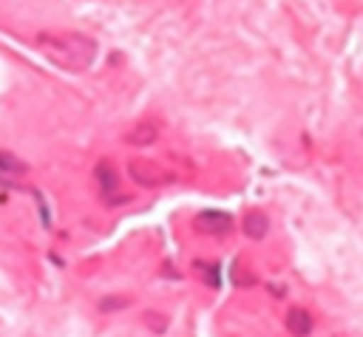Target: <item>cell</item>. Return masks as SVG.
<instances>
[{
	"label": "cell",
	"instance_id": "cell-1",
	"mask_svg": "<svg viewBox=\"0 0 363 337\" xmlns=\"http://www.w3.org/2000/svg\"><path fill=\"white\" fill-rule=\"evenodd\" d=\"M34 48L62 71H88L96 59V40L79 31H43L34 37Z\"/></svg>",
	"mask_w": 363,
	"mask_h": 337
},
{
	"label": "cell",
	"instance_id": "cell-2",
	"mask_svg": "<svg viewBox=\"0 0 363 337\" xmlns=\"http://www.w3.org/2000/svg\"><path fill=\"white\" fill-rule=\"evenodd\" d=\"M128 176L139 184V187H162L167 184L173 176L164 164L153 161V159H130L128 161Z\"/></svg>",
	"mask_w": 363,
	"mask_h": 337
},
{
	"label": "cell",
	"instance_id": "cell-3",
	"mask_svg": "<svg viewBox=\"0 0 363 337\" xmlns=\"http://www.w3.org/2000/svg\"><path fill=\"white\" fill-rule=\"evenodd\" d=\"M94 176H96V184H99V193H102V201L105 204H122V201H128V193H125V187L119 181L116 164L111 159H102L96 164V173Z\"/></svg>",
	"mask_w": 363,
	"mask_h": 337
},
{
	"label": "cell",
	"instance_id": "cell-4",
	"mask_svg": "<svg viewBox=\"0 0 363 337\" xmlns=\"http://www.w3.org/2000/svg\"><path fill=\"white\" fill-rule=\"evenodd\" d=\"M193 229L201 232V235H227L233 229V218L221 210H201L199 215H193Z\"/></svg>",
	"mask_w": 363,
	"mask_h": 337
},
{
	"label": "cell",
	"instance_id": "cell-5",
	"mask_svg": "<svg viewBox=\"0 0 363 337\" xmlns=\"http://www.w3.org/2000/svg\"><path fill=\"white\" fill-rule=\"evenodd\" d=\"M122 139H125L128 144H133V147L153 144V142L159 139V125H153V122H136V125H130V130H125Z\"/></svg>",
	"mask_w": 363,
	"mask_h": 337
},
{
	"label": "cell",
	"instance_id": "cell-6",
	"mask_svg": "<svg viewBox=\"0 0 363 337\" xmlns=\"http://www.w3.org/2000/svg\"><path fill=\"white\" fill-rule=\"evenodd\" d=\"M28 173V164L9 150H0V181H14Z\"/></svg>",
	"mask_w": 363,
	"mask_h": 337
},
{
	"label": "cell",
	"instance_id": "cell-7",
	"mask_svg": "<svg viewBox=\"0 0 363 337\" xmlns=\"http://www.w3.org/2000/svg\"><path fill=\"white\" fill-rule=\"evenodd\" d=\"M286 329H289L295 337H306V334L312 331V317H309V312L301 309V306H292V309L286 312Z\"/></svg>",
	"mask_w": 363,
	"mask_h": 337
},
{
	"label": "cell",
	"instance_id": "cell-8",
	"mask_svg": "<svg viewBox=\"0 0 363 337\" xmlns=\"http://www.w3.org/2000/svg\"><path fill=\"white\" fill-rule=\"evenodd\" d=\"M267 229H269V218H267L261 210H250V212L244 215V232H247L250 238H264Z\"/></svg>",
	"mask_w": 363,
	"mask_h": 337
},
{
	"label": "cell",
	"instance_id": "cell-9",
	"mask_svg": "<svg viewBox=\"0 0 363 337\" xmlns=\"http://www.w3.org/2000/svg\"><path fill=\"white\" fill-rule=\"evenodd\" d=\"M193 272H196V278L204 280L207 286H218V266H216V261H210V258H196V261H193Z\"/></svg>",
	"mask_w": 363,
	"mask_h": 337
},
{
	"label": "cell",
	"instance_id": "cell-10",
	"mask_svg": "<svg viewBox=\"0 0 363 337\" xmlns=\"http://www.w3.org/2000/svg\"><path fill=\"white\" fill-rule=\"evenodd\" d=\"M142 320L150 326V331H164V326H167V317L164 314H153V312H147Z\"/></svg>",
	"mask_w": 363,
	"mask_h": 337
}]
</instances>
